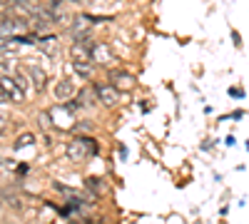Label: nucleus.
<instances>
[{"label":"nucleus","instance_id":"1","mask_svg":"<svg viewBox=\"0 0 249 224\" xmlns=\"http://www.w3.org/2000/svg\"><path fill=\"white\" fill-rule=\"evenodd\" d=\"M97 155V142L92 137H85V135H80L75 137L70 145H68V157L80 162V159H88V157H95Z\"/></svg>","mask_w":249,"mask_h":224},{"label":"nucleus","instance_id":"2","mask_svg":"<svg viewBox=\"0 0 249 224\" xmlns=\"http://www.w3.org/2000/svg\"><path fill=\"white\" fill-rule=\"evenodd\" d=\"M25 28H28V23L23 17H18V15H5L3 20H0V35L3 37H10V35L20 37V33H23Z\"/></svg>","mask_w":249,"mask_h":224},{"label":"nucleus","instance_id":"3","mask_svg":"<svg viewBox=\"0 0 249 224\" xmlns=\"http://www.w3.org/2000/svg\"><path fill=\"white\" fill-rule=\"evenodd\" d=\"M110 85L117 87L120 92H127V90H135L137 80H135V75L127 72V70H112V72H110Z\"/></svg>","mask_w":249,"mask_h":224},{"label":"nucleus","instance_id":"4","mask_svg":"<svg viewBox=\"0 0 249 224\" xmlns=\"http://www.w3.org/2000/svg\"><path fill=\"white\" fill-rule=\"evenodd\" d=\"M50 117H53V125L60 127V130H70L75 125V117H72V110L68 105H57L50 110Z\"/></svg>","mask_w":249,"mask_h":224},{"label":"nucleus","instance_id":"5","mask_svg":"<svg viewBox=\"0 0 249 224\" xmlns=\"http://www.w3.org/2000/svg\"><path fill=\"white\" fill-rule=\"evenodd\" d=\"M95 90H97V103H102L105 107H115L122 100V92L117 87H112L110 83L107 85H95Z\"/></svg>","mask_w":249,"mask_h":224},{"label":"nucleus","instance_id":"6","mask_svg":"<svg viewBox=\"0 0 249 224\" xmlns=\"http://www.w3.org/2000/svg\"><path fill=\"white\" fill-rule=\"evenodd\" d=\"M0 87H3V92L8 95L10 103H23V100H25V92L20 90V85L15 83L13 77H8V75H0Z\"/></svg>","mask_w":249,"mask_h":224},{"label":"nucleus","instance_id":"7","mask_svg":"<svg viewBox=\"0 0 249 224\" xmlns=\"http://www.w3.org/2000/svg\"><path fill=\"white\" fill-rule=\"evenodd\" d=\"M70 57H72V63H90L92 60V45L82 43V40H75L72 48H70Z\"/></svg>","mask_w":249,"mask_h":224},{"label":"nucleus","instance_id":"8","mask_svg":"<svg viewBox=\"0 0 249 224\" xmlns=\"http://www.w3.org/2000/svg\"><path fill=\"white\" fill-rule=\"evenodd\" d=\"M75 83L70 77H62V80H57V85H55V97L60 100V105H65V103H70V97H75Z\"/></svg>","mask_w":249,"mask_h":224},{"label":"nucleus","instance_id":"9","mask_svg":"<svg viewBox=\"0 0 249 224\" xmlns=\"http://www.w3.org/2000/svg\"><path fill=\"white\" fill-rule=\"evenodd\" d=\"M112 50H110V45H105V43H95L92 45V63H97V65H107V63H112Z\"/></svg>","mask_w":249,"mask_h":224},{"label":"nucleus","instance_id":"10","mask_svg":"<svg viewBox=\"0 0 249 224\" xmlns=\"http://www.w3.org/2000/svg\"><path fill=\"white\" fill-rule=\"evenodd\" d=\"M95 103H97V90L95 87H85V90L80 92V97H77V105L80 107H90Z\"/></svg>","mask_w":249,"mask_h":224},{"label":"nucleus","instance_id":"11","mask_svg":"<svg viewBox=\"0 0 249 224\" xmlns=\"http://www.w3.org/2000/svg\"><path fill=\"white\" fill-rule=\"evenodd\" d=\"M40 50H43L45 55H55V45H57V37L55 35H48V37H40L37 40Z\"/></svg>","mask_w":249,"mask_h":224},{"label":"nucleus","instance_id":"12","mask_svg":"<svg viewBox=\"0 0 249 224\" xmlns=\"http://www.w3.org/2000/svg\"><path fill=\"white\" fill-rule=\"evenodd\" d=\"M28 72L33 75V83H35V90H43L45 87V70H40L37 65H30Z\"/></svg>","mask_w":249,"mask_h":224},{"label":"nucleus","instance_id":"13","mask_svg":"<svg viewBox=\"0 0 249 224\" xmlns=\"http://www.w3.org/2000/svg\"><path fill=\"white\" fill-rule=\"evenodd\" d=\"M75 75H80V77L90 80V77L95 75V68H92L90 63H75Z\"/></svg>","mask_w":249,"mask_h":224},{"label":"nucleus","instance_id":"14","mask_svg":"<svg viewBox=\"0 0 249 224\" xmlns=\"http://www.w3.org/2000/svg\"><path fill=\"white\" fill-rule=\"evenodd\" d=\"M85 185L95 192V194H100V192H107V185H105V182H102V179H97V177H88L85 179Z\"/></svg>","mask_w":249,"mask_h":224},{"label":"nucleus","instance_id":"15","mask_svg":"<svg viewBox=\"0 0 249 224\" xmlns=\"http://www.w3.org/2000/svg\"><path fill=\"white\" fill-rule=\"evenodd\" d=\"M33 145H35V135H30V132L20 135V137L15 139V150H23V147H33Z\"/></svg>","mask_w":249,"mask_h":224},{"label":"nucleus","instance_id":"16","mask_svg":"<svg viewBox=\"0 0 249 224\" xmlns=\"http://www.w3.org/2000/svg\"><path fill=\"white\" fill-rule=\"evenodd\" d=\"M37 122H40V125H43L45 130L55 127V125H53V117H50V112H40V115H37Z\"/></svg>","mask_w":249,"mask_h":224},{"label":"nucleus","instance_id":"17","mask_svg":"<svg viewBox=\"0 0 249 224\" xmlns=\"http://www.w3.org/2000/svg\"><path fill=\"white\" fill-rule=\"evenodd\" d=\"M13 80H15V83L20 85V90H23V92H25V85H28V80H25V75H20V72H18V75H15Z\"/></svg>","mask_w":249,"mask_h":224},{"label":"nucleus","instance_id":"18","mask_svg":"<svg viewBox=\"0 0 249 224\" xmlns=\"http://www.w3.org/2000/svg\"><path fill=\"white\" fill-rule=\"evenodd\" d=\"M5 100H8V95L3 92V87H0V103H5Z\"/></svg>","mask_w":249,"mask_h":224}]
</instances>
